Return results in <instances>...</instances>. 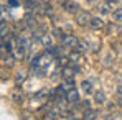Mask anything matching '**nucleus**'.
Masks as SVG:
<instances>
[{
    "mask_svg": "<svg viewBox=\"0 0 122 120\" xmlns=\"http://www.w3.org/2000/svg\"><path fill=\"white\" fill-rule=\"evenodd\" d=\"M60 43H61V46L63 48H69V49H74L76 46H78V43L79 41L76 40V36L74 35H63V38L60 40Z\"/></svg>",
    "mask_w": 122,
    "mask_h": 120,
    "instance_id": "obj_1",
    "label": "nucleus"
},
{
    "mask_svg": "<svg viewBox=\"0 0 122 120\" xmlns=\"http://www.w3.org/2000/svg\"><path fill=\"white\" fill-rule=\"evenodd\" d=\"M76 21H78V25H81V26L89 25V23H91V15H89L86 10H79V12L76 13Z\"/></svg>",
    "mask_w": 122,
    "mask_h": 120,
    "instance_id": "obj_2",
    "label": "nucleus"
},
{
    "mask_svg": "<svg viewBox=\"0 0 122 120\" xmlns=\"http://www.w3.org/2000/svg\"><path fill=\"white\" fill-rule=\"evenodd\" d=\"M66 99H68V104L69 105H78L81 100H79V94H78V91L76 89H71V91H68L66 92Z\"/></svg>",
    "mask_w": 122,
    "mask_h": 120,
    "instance_id": "obj_3",
    "label": "nucleus"
},
{
    "mask_svg": "<svg viewBox=\"0 0 122 120\" xmlns=\"http://www.w3.org/2000/svg\"><path fill=\"white\" fill-rule=\"evenodd\" d=\"M61 5H63V8H64L68 13H78V12H79V10H78L79 7H78V5H76L73 0H64Z\"/></svg>",
    "mask_w": 122,
    "mask_h": 120,
    "instance_id": "obj_4",
    "label": "nucleus"
},
{
    "mask_svg": "<svg viewBox=\"0 0 122 120\" xmlns=\"http://www.w3.org/2000/svg\"><path fill=\"white\" fill-rule=\"evenodd\" d=\"M3 66H7V67H12V66H15L17 64V58H15V54L13 53H7V56L3 54Z\"/></svg>",
    "mask_w": 122,
    "mask_h": 120,
    "instance_id": "obj_5",
    "label": "nucleus"
},
{
    "mask_svg": "<svg viewBox=\"0 0 122 120\" xmlns=\"http://www.w3.org/2000/svg\"><path fill=\"white\" fill-rule=\"evenodd\" d=\"M82 119H86V120H94V119H99V112L92 110L91 107H89V109H84V110H82Z\"/></svg>",
    "mask_w": 122,
    "mask_h": 120,
    "instance_id": "obj_6",
    "label": "nucleus"
},
{
    "mask_svg": "<svg viewBox=\"0 0 122 120\" xmlns=\"http://www.w3.org/2000/svg\"><path fill=\"white\" fill-rule=\"evenodd\" d=\"M89 26H91L92 30H102V28H104V20L99 18V17H94V18H91Z\"/></svg>",
    "mask_w": 122,
    "mask_h": 120,
    "instance_id": "obj_7",
    "label": "nucleus"
},
{
    "mask_svg": "<svg viewBox=\"0 0 122 120\" xmlns=\"http://www.w3.org/2000/svg\"><path fill=\"white\" fill-rule=\"evenodd\" d=\"M106 99H107V97H106V92H104V91H97V92L94 94V102H96L97 105H104V104H106Z\"/></svg>",
    "mask_w": 122,
    "mask_h": 120,
    "instance_id": "obj_8",
    "label": "nucleus"
},
{
    "mask_svg": "<svg viewBox=\"0 0 122 120\" xmlns=\"http://www.w3.org/2000/svg\"><path fill=\"white\" fill-rule=\"evenodd\" d=\"M0 28H2L0 38H2V40H7V38H8V25H7L5 18H2V21H0Z\"/></svg>",
    "mask_w": 122,
    "mask_h": 120,
    "instance_id": "obj_9",
    "label": "nucleus"
},
{
    "mask_svg": "<svg viewBox=\"0 0 122 120\" xmlns=\"http://www.w3.org/2000/svg\"><path fill=\"white\" fill-rule=\"evenodd\" d=\"M68 58L71 59V62H78V61H79V58H81V51L74 48V49H71V53L68 54Z\"/></svg>",
    "mask_w": 122,
    "mask_h": 120,
    "instance_id": "obj_10",
    "label": "nucleus"
},
{
    "mask_svg": "<svg viewBox=\"0 0 122 120\" xmlns=\"http://www.w3.org/2000/svg\"><path fill=\"white\" fill-rule=\"evenodd\" d=\"M61 72H63L61 76H63L64 79H73V74H74V69H71L69 66H66V67H63V69H61Z\"/></svg>",
    "mask_w": 122,
    "mask_h": 120,
    "instance_id": "obj_11",
    "label": "nucleus"
},
{
    "mask_svg": "<svg viewBox=\"0 0 122 120\" xmlns=\"http://www.w3.org/2000/svg\"><path fill=\"white\" fill-rule=\"evenodd\" d=\"M69 58H66V56H60V58H56V64H58V67H66V66H69Z\"/></svg>",
    "mask_w": 122,
    "mask_h": 120,
    "instance_id": "obj_12",
    "label": "nucleus"
},
{
    "mask_svg": "<svg viewBox=\"0 0 122 120\" xmlns=\"http://www.w3.org/2000/svg\"><path fill=\"white\" fill-rule=\"evenodd\" d=\"M48 92H50V91H48L46 87H43V89H40V91H38V92H36V94L33 96V99H35V100H41V99H45V97H48Z\"/></svg>",
    "mask_w": 122,
    "mask_h": 120,
    "instance_id": "obj_13",
    "label": "nucleus"
},
{
    "mask_svg": "<svg viewBox=\"0 0 122 120\" xmlns=\"http://www.w3.org/2000/svg\"><path fill=\"white\" fill-rule=\"evenodd\" d=\"M12 100H13L15 104H23V94H21L20 91H13V94H12Z\"/></svg>",
    "mask_w": 122,
    "mask_h": 120,
    "instance_id": "obj_14",
    "label": "nucleus"
},
{
    "mask_svg": "<svg viewBox=\"0 0 122 120\" xmlns=\"http://www.w3.org/2000/svg\"><path fill=\"white\" fill-rule=\"evenodd\" d=\"M81 87H82V91L86 92V96H87V94H92V86H91V82H89V81H82V82H81Z\"/></svg>",
    "mask_w": 122,
    "mask_h": 120,
    "instance_id": "obj_15",
    "label": "nucleus"
},
{
    "mask_svg": "<svg viewBox=\"0 0 122 120\" xmlns=\"http://www.w3.org/2000/svg\"><path fill=\"white\" fill-rule=\"evenodd\" d=\"M112 17H114V20H116V21L122 23V7H119V8H116V10H114Z\"/></svg>",
    "mask_w": 122,
    "mask_h": 120,
    "instance_id": "obj_16",
    "label": "nucleus"
},
{
    "mask_svg": "<svg viewBox=\"0 0 122 120\" xmlns=\"http://www.w3.org/2000/svg\"><path fill=\"white\" fill-rule=\"evenodd\" d=\"M40 41H41V44H45L46 48H50V46H53V44H51V38H50L48 35H41Z\"/></svg>",
    "mask_w": 122,
    "mask_h": 120,
    "instance_id": "obj_17",
    "label": "nucleus"
},
{
    "mask_svg": "<svg viewBox=\"0 0 122 120\" xmlns=\"http://www.w3.org/2000/svg\"><path fill=\"white\" fill-rule=\"evenodd\" d=\"M15 79H17L18 84H21L23 81L26 79V72H25V71H18V72H17V76H15Z\"/></svg>",
    "mask_w": 122,
    "mask_h": 120,
    "instance_id": "obj_18",
    "label": "nucleus"
},
{
    "mask_svg": "<svg viewBox=\"0 0 122 120\" xmlns=\"http://www.w3.org/2000/svg\"><path fill=\"white\" fill-rule=\"evenodd\" d=\"M51 33H53V38H58V40H61V38H63V35H64L61 28H53V31H51Z\"/></svg>",
    "mask_w": 122,
    "mask_h": 120,
    "instance_id": "obj_19",
    "label": "nucleus"
},
{
    "mask_svg": "<svg viewBox=\"0 0 122 120\" xmlns=\"http://www.w3.org/2000/svg\"><path fill=\"white\" fill-rule=\"evenodd\" d=\"M76 49H79L81 53H84V51L87 49V44H84V43H78V46H76Z\"/></svg>",
    "mask_w": 122,
    "mask_h": 120,
    "instance_id": "obj_20",
    "label": "nucleus"
},
{
    "mask_svg": "<svg viewBox=\"0 0 122 120\" xmlns=\"http://www.w3.org/2000/svg\"><path fill=\"white\" fill-rule=\"evenodd\" d=\"M7 3H8V7H20V2L18 0H8Z\"/></svg>",
    "mask_w": 122,
    "mask_h": 120,
    "instance_id": "obj_21",
    "label": "nucleus"
},
{
    "mask_svg": "<svg viewBox=\"0 0 122 120\" xmlns=\"http://www.w3.org/2000/svg\"><path fill=\"white\" fill-rule=\"evenodd\" d=\"M116 92H117V97H122V86L117 87V91H116Z\"/></svg>",
    "mask_w": 122,
    "mask_h": 120,
    "instance_id": "obj_22",
    "label": "nucleus"
},
{
    "mask_svg": "<svg viewBox=\"0 0 122 120\" xmlns=\"http://www.w3.org/2000/svg\"><path fill=\"white\" fill-rule=\"evenodd\" d=\"M114 107H116V105H114V104H112V102H109V104H107V109H109V110H112V109H114Z\"/></svg>",
    "mask_w": 122,
    "mask_h": 120,
    "instance_id": "obj_23",
    "label": "nucleus"
},
{
    "mask_svg": "<svg viewBox=\"0 0 122 120\" xmlns=\"http://www.w3.org/2000/svg\"><path fill=\"white\" fill-rule=\"evenodd\" d=\"M45 2H50V0H45Z\"/></svg>",
    "mask_w": 122,
    "mask_h": 120,
    "instance_id": "obj_24",
    "label": "nucleus"
}]
</instances>
